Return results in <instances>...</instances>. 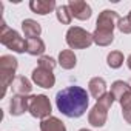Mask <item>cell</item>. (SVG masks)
I'll return each mask as SVG.
<instances>
[{
  "label": "cell",
  "instance_id": "4fadbf2b",
  "mask_svg": "<svg viewBox=\"0 0 131 131\" xmlns=\"http://www.w3.org/2000/svg\"><path fill=\"white\" fill-rule=\"evenodd\" d=\"M22 29H23V34L26 36V40L28 39H37L40 36V32H42L40 25L36 20H32V19L23 20L22 22Z\"/></svg>",
  "mask_w": 131,
  "mask_h": 131
},
{
  "label": "cell",
  "instance_id": "ba28073f",
  "mask_svg": "<svg viewBox=\"0 0 131 131\" xmlns=\"http://www.w3.org/2000/svg\"><path fill=\"white\" fill-rule=\"evenodd\" d=\"M32 82L42 88H52L54 83H56V77L52 74L51 70H46V68H42V67H37L34 71H32Z\"/></svg>",
  "mask_w": 131,
  "mask_h": 131
},
{
  "label": "cell",
  "instance_id": "277c9868",
  "mask_svg": "<svg viewBox=\"0 0 131 131\" xmlns=\"http://www.w3.org/2000/svg\"><path fill=\"white\" fill-rule=\"evenodd\" d=\"M67 43L73 49H85L94 43L93 34L85 31L80 26H71L67 32Z\"/></svg>",
  "mask_w": 131,
  "mask_h": 131
},
{
  "label": "cell",
  "instance_id": "6da1fadb",
  "mask_svg": "<svg viewBox=\"0 0 131 131\" xmlns=\"http://www.w3.org/2000/svg\"><path fill=\"white\" fill-rule=\"evenodd\" d=\"M56 105L63 116L77 119L86 113L90 105V96L82 86L73 85L56 94Z\"/></svg>",
  "mask_w": 131,
  "mask_h": 131
},
{
  "label": "cell",
  "instance_id": "ac0fdd59",
  "mask_svg": "<svg viewBox=\"0 0 131 131\" xmlns=\"http://www.w3.org/2000/svg\"><path fill=\"white\" fill-rule=\"evenodd\" d=\"M93 40H94V43H97V45H100V46H108L110 43H113L114 36H113V32L94 31V32H93Z\"/></svg>",
  "mask_w": 131,
  "mask_h": 131
},
{
  "label": "cell",
  "instance_id": "7a4b0ae2",
  "mask_svg": "<svg viewBox=\"0 0 131 131\" xmlns=\"http://www.w3.org/2000/svg\"><path fill=\"white\" fill-rule=\"evenodd\" d=\"M114 96L111 93H106L102 99H99L96 102V105L93 106V110L88 114V120L93 126H103L108 117V110L111 108L113 102H114Z\"/></svg>",
  "mask_w": 131,
  "mask_h": 131
},
{
  "label": "cell",
  "instance_id": "d6986e66",
  "mask_svg": "<svg viewBox=\"0 0 131 131\" xmlns=\"http://www.w3.org/2000/svg\"><path fill=\"white\" fill-rule=\"evenodd\" d=\"M129 90V85H128V82H123V80H116L113 85H111V94L114 96V99L116 100H120V97L126 93Z\"/></svg>",
  "mask_w": 131,
  "mask_h": 131
},
{
  "label": "cell",
  "instance_id": "30bf717a",
  "mask_svg": "<svg viewBox=\"0 0 131 131\" xmlns=\"http://www.w3.org/2000/svg\"><path fill=\"white\" fill-rule=\"evenodd\" d=\"M28 106H29V97H26V96L16 94L9 102V110H11L13 116L23 114L25 111H28Z\"/></svg>",
  "mask_w": 131,
  "mask_h": 131
},
{
  "label": "cell",
  "instance_id": "484cf974",
  "mask_svg": "<svg viewBox=\"0 0 131 131\" xmlns=\"http://www.w3.org/2000/svg\"><path fill=\"white\" fill-rule=\"evenodd\" d=\"M128 68H129V70H131V56H129V57H128Z\"/></svg>",
  "mask_w": 131,
  "mask_h": 131
},
{
  "label": "cell",
  "instance_id": "5bb4252c",
  "mask_svg": "<svg viewBox=\"0 0 131 131\" xmlns=\"http://www.w3.org/2000/svg\"><path fill=\"white\" fill-rule=\"evenodd\" d=\"M11 88H13V91H14L16 94H20V96H26V94H29L31 90H32L31 82H29L25 76H17V77L14 79Z\"/></svg>",
  "mask_w": 131,
  "mask_h": 131
},
{
  "label": "cell",
  "instance_id": "2e32d148",
  "mask_svg": "<svg viewBox=\"0 0 131 131\" xmlns=\"http://www.w3.org/2000/svg\"><path fill=\"white\" fill-rule=\"evenodd\" d=\"M59 63H60V67L65 68V70H73L76 67V63H77L74 51L73 49H63L59 54Z\"/></svg>",
  "mask_w": 131,
  "mask_h": 131
},
{
  "label": "cell",
  "instance_id": "ffe728a7",
  "mask_svg": "<svg viewBox=\"0 0 131 131\" xmlns=\"http://www.w3.org/2000/svg\"><path fill=\"white\" fill-rule=\"evenodd\" d=\"M56 14H57V20L62 22L63 25H70L71 23V19H73V14L68 8V5H62V6H57L56 9Z\"/></svg>",
  "mask_w": 131,
  "mask_h": 131
},
{
  "label": "cell",
  "instance_id": "e0dca14e",
  "mask_svg": "<svg viewBox=\"0 0 131 131\" xmlns=\"http://www.w3.org/2000/svg\"><path fill=\"white\" fill-rule=\"evenodd\" d=\"M26 52L31 56H40L45 52V43L40 37L37 39H28L26 40Z\"/></svg>",
  "mask_w": 131,
  "mask_h": 131
},
{
  "label": "cell",
  "instance_id": "3957f363",
  "mask_svg": "<svg viewBox=\"0 0 131 131\" xmlns=\"http://www.w3.org/2000/svg\"><path fill=\"white\" fill-rule=\"evenodd\" d=\"M16 70H17V59L13 56H2L0 57V79H2V97L6 94V90L9 85H13L14 82V76H16Z\"/></svg>",
  "mask_w": 131,
  "mask_h": 131
},
{
  "label": "cell",
  "instance_id": "52a82bcc",
  "mask_svg": "<svg viewBox=\"0 0 131 131\" xmlns=\"http://www.w3.org/2000/svg\"><path fill=\"white\" fill-rule=\"evenodd\" d=\"M120 17L116 11H111V9H105L102 11V14L99 16L97 19V23H96V31H103V32H113L116 23H119Z\"/></svg>",
  "mask_w": 131,
  "mask_h": 131
},
{
  "label": "cell",
  "instance_id": "4316f807",
  "mask_svg": "<svg viewBox=\"0 0 131 131\" xmlns=\"http://www.w3.org/2000/svg\"><path fill=\"white\" fill-rule=\"evenodd\" d=\"M79 131H90V129H86V128H82V129H79Z\"/></svg>",
  "mask_w": 131,
  "mask_h": 131
},
{
  "label": "cell",
  "instance_id": "d4e9b609",
  "mask_svg": "<svg viewBox=\"0 0 131 131\" xmlns=\"http://www.w3.org/2000/svg\"><path fill=\"white\" fill-rule=\"evenodd\" d=\"M123 119H125L128 123H131V111H126V113H123Z\"/></svg>",
  "mask_w": 131,
  "mask_h": 131
},
{
  "label": "cell",
  "instance_id": "44dd1931",
  "mask_svg": "<svg viewBox=\"0 0 131 131\" xmlns=\"http://www.w3.org/2000/svg\"><path fill=\"white\" fill-rule=\"evenodd\" d=\"M106 62H108V67L110 68H120L122 67V63H123V54L120 51H111L106 57Z\"/></svg>",
  "mask_w": 131,
  "mask_h": 131
},
{
  "label": "cell",
  "instance_id": "83f0119b",
  "mask_svg": "<svg viewBox=\"0 0 131 131\" xmlns=\"http://www.w3.org/2000/svg\"><path fill=\"white\" fill-rule=\"evenodd\" d=\"M128 85H129V88H131V79H129V80H128Z\"/></svg>",
  "mask_w": 131,
  "mask_h": 131
},
{
  "label": "cell",
  "instance_id": "cb8c5ba5",
  "mask_svg": "<svg viewBox=\"0 0 131 131\" xmlns=\"http://www.w3.org/2000/svg\"><path fill=\"white\" fill-rule=\"evenodd\" d=\"M120 105H122V110H123V113H126V111H131V88L120 97Z\"/></svg>",
  "mask_w": 131,
  "mask_h": 131
},
{
  "label": "cell",
  "instance_id": "7402d4cb",
  "mask_svg": "<svg viewBox=\"0 0 131 131\" xmlns=\"http://www.w3.org/2000/svg\"><path fill=\"white\" fill-rule=\"evenodd\" d=\"M117 28H119L122 32H125V34H129V32H131V11H129V14H128L126 17H123V19L119 20Z\"/></svg>",
  "mask_w": 131,
  "mask_h": 131
},
{
  "label": "cell",
  "instance_id": "603a6c76",
  "mask_svg": "<svg viewBox=\"0 0 131 131\" xmlns=\"http://www.w3.org/2000/svg\"><path fill=\"white\" fill-rule=\"evenodd\" d=\"M39 67L52 71V70L56 68V60H54L52 57H49V56H42V57L39 59Z\"/></svg>",
  "mask_w": 131,
  "mask_h": 131
},
{
  "label": "cell",
  "instance_id": "9c48e42d",
  "mask_svg": "<svg viewBox=\"0 0 131 131\" xmlns=\"http://www.w3.org/2000/svg\"><path fill=\"white\" fill-rule=\"evenodd\" d=\"M68 8H70L73 17H76L79 20H88L91 17V6L86 2L71 0V2H68Z\"/></svg>",
  "mask_w": 131,
  "mask_h": 131
},
{
  "label": "cell",
  "instance_id": "9a60e30c",
  "mask_svg": "<svg viewBox=\"0 0 131 131\" xmlns=\"http://www.w3.org/2000/svg\"><path fill=\"white\" fill-rule=\"evenodd\" d=\"M40 131H67V128L60 119L49 116L40 122Z\"/></svg>",
  "mask_w": 131,
  "mask_h": 131
},
{
  "label": "cell",
  "instance_id": "8992f818",
  "mask_svg": "<svg viewBox=\"0 0 131 131\" xmlns=\"http://www.w3.org/2000/svg\"><path fill=\"white\" fill-rule=\"evenodd\" d=\"M28 111L31 113L32 117L37 119H46L51 116V103L49 99L45 94H39V96H29V106Z\"/></svg>",
  "mask_w": 131,
  "mask_h": 131
},
{
  "label": "cell",
  "instance_id": "8fae6325",
  "mask_svg": "<svg viewBox=\"0 0 131 131\" xmlns=\"http://www.w3.org/2000/svg\"><path fill=\"white\" fill-rule=\"evenodd\" d=\"M88 86H90V94H91L96 100L102 99V97L106 94V82H105L102 77H94V79H91L90 83H88Z\"/></svg>",
  "mask_w": 131,
  "mask_h": 131
},
{
  "label": "cell",
  "instance_id": "5b68a950",
  "mask_svg": "<svg viewBox=\"0 0 131 131\" xmlns=\"http://www.w3.org/2000/svg\"><path fill=\"white\" fill-rule=\"evenodd\" d=\"M0 42L5 46H8L9 49L16 51V52H23L26 51V40L20 37V34L11 28H8V25L5 22H2V32H0Z\"/></svg>",
  "mask_w": 131,
  "mask_h": 131
},
{
  "label": "cell",
  "instance_id": "7c38bea8",
  "mask_svg": "<svg viewBox=\"0 0 131 131\" xmlns=\"http://www.w3.org/2000/svg\"><path fill=\"white\" fill-rule=\"evenodd\" d=\"M29 8L36 14L45 16L56 8V2L54 0H32V2H29Z\"/></svg>",
  "mask_w": 131,
  "mask_h": 131
}]
</instances>
